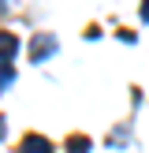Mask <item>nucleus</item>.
<instances>
[{
	"label": "nucleus",
	"mask_w": 149,
	"mask_h": 153,
	"mask_svg": "<svg viewBox=\"0 0 149 153\" xmlns=\"http://www.w3.org/2000/svg\"><path fill=\"white\" fill-rule=\"evenodd\" d=\"M15 52H19V37L7 34V30H0V60H11Z\"/></svg>",
	"instance_id": "nucleus-2"
},
{
	"label": "nucleus",
	"mask_w": 149,
	"mask_h": 153,
	"mask_svg": "<svg viewBox=\"0 0 149 153\" xmlns=\"http://www.w3.org/2000/svg\"><path fill=\"white\" fill-rule=\"evenodd\" d=\"M52 49H56V41H52V37H37V41H34V60H45Z\"/></svg>",
	"instance_id": "nucleus-3"
},
{
	"label": "nucleus",
	"mask_w": 149,
	"mask_h": 153,
	"mask_svg": "<svg viewBox=\"0 0 149 153\" xmlns=\"http://www.w3.org/2000/svg\"><path fill=\"white\" fill-rule=\"evenodd\" d=\"M142 19L149 22V0H145V4H142Z\"/></svg>",
	"instance_id": "nucleus-5"
},
{
	"label": "nucleus",
	"mask_w": 149,
	"mask_h": 153,
	"mask_svg": "<svg viewBox=\"0 0 149 153\" xmlns=\"http://www.w3.org/2000/svg\"><path fill=\"white\" fill-rule=\"evenodd\" d=\"M86 149H89V138H82V134L67 142V153H86Z\"/></svg>",
	"instance_id": "nucleus-4"
},
{
	"label": "nucleus",
	"mask_w": 149,
	"mask_h": 153,
	"mask_svg": "<svg viewBox=\"0 0 149 153\" xmlns=\"http://www.w3.org/2000/svg\"><path fill=\"white\" fill-rule=\"evenodd\" d=\"M4 131H7V123H4V116H0V138H4Z\"/></svg>",
	"instance_id": "nucleus-6"
},
{
	"label": "nucleus",
	"mask_w": 149,
	"mask_h": 153,
	"mask_svg": "<svg viewBox=\"0 0 149 153\" xmlns=\"http://www.w3.org/2000/svg\"><path fill=\"white\" fill-rule=\"evenodd\" d=\"M19 153H52V146H49V138H41V134H26Z\"/></svg>",
	"instance_id": "nucleus-1"
}]
</instances>
